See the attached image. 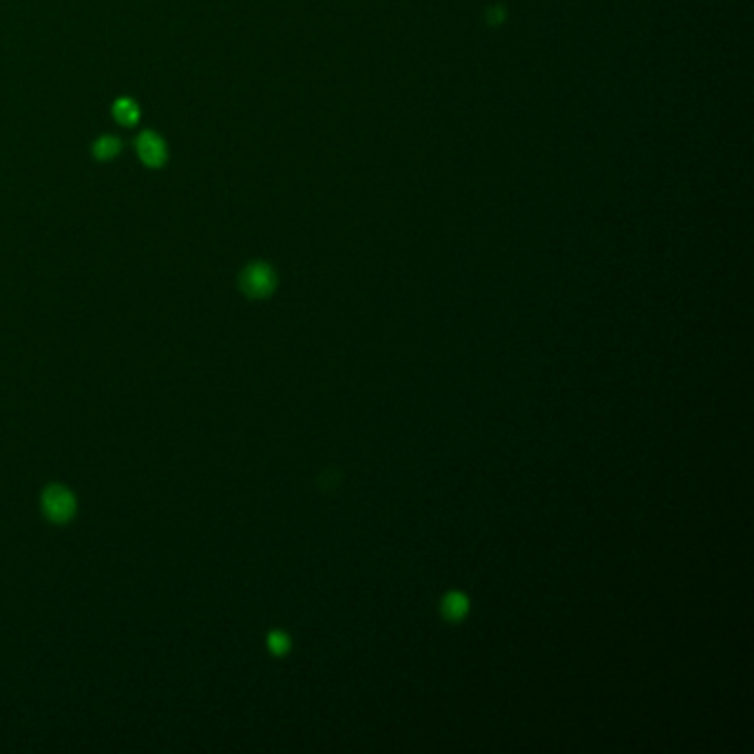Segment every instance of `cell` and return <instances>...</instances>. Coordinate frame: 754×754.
<instances>
[{
    "mask_svg": "<svg viewBox=\"0 0 754 754\" xmlns=\"http://www.w3.org/2000/svg\"><path fill=\"white\" fill-rule=\"evenodd\" d=\"M43 511L47 520L56 522V525H65L76 516V496L67 487L49 485L43 494Z\"/></svg>",
    "mask_w": 754,
    "mask_h": 754,
    "instance_id": "6da1fadb",
    "label": "cell"
},
{
    "mask_svg": "<svg viewBox=\"0 0 754 754\" xmlns=\"http://www.w3.org/2000/svg\"><path fill=\"white\" fill-rule=\"evenodd\" d=\"M275 284H277L275 272H272V268L266 264H250L242 272V277H239V286H242L244 295L253 299L268 297L270 292L275 290Z\"/></svg>",
    "mask_w": 754,
    "mask_h": 754,
    "instance_id": "7a4b0ae2",
    "label": "cell"
},
{
    "mask_svg": "<svg viewBox=\"0 0 754 754\" xmlns=\"http://www.w3.org/2000/svg\"><path fill=\"white\" fill-rule=\"evenodd\" d=\"M138 155L140 160L151 166V169H160L166 164V146L162 138L153 131H144L138 138Z\"/></svg>",
    "mask_w": 754,
    "mask_h": 754,
    "instance_id": "3957f363",
    "label": "cell"
},
{
    "mask_svg": "<svg viewBox=\"0 0 754 754\" xmlns=\"http://www.w3.org/2000/svg\"><path fill=\"white\" fill-rule=\"evenodd\" d=\"M113 118L120 122L122 127H133L140 120V107L131 98H120L113 104Z\"/></svg>",
    "mask_w": 754,
    "mask_h": 754,
    "instance_id": "277c9868",
    "label": "cell"
},
{
    "mask_svg": "<svg viewBox=\"0 0 754 754\" xmlns=\"http://www.w3.org/2000/svg\"><path fill=\"white\" fill-rule=\"evenodd\" d=\"M467 598L463 593H449L447 598L443 600V615L447 617V620H460V617H465L467 613Z\"/></svg>",
    "mask_w": 754,
    "mask_h": 754,
    "instance_id": "5b68a950",
    "label": "cell"
},
{
    "mask_svg": "<svg viewBox=\"0 0 754 754\" xmlns=\"http://www.w3.org/2000/svg\"><path fill=\"white\" fill-rule=\"evenodd\" d=\"M122 144L118 138H113V135H104V138H100L96 144H93V155L98 157V160H113L115 155L120 153Z\"/></svg>",
    "mask_w": 754,
    "mask_h": 754,
    "instance_id": "8992f818",
    "label": "cell"
},
{
    "mask_svg": "<svg viewBox=\"0 0 754 754\" xmlns=\"http://www.w3.org/2000/svg\"><path fill=\"white\" fill-rule=\"evenodd\" d=\"M268 646H270V651L275 653V655H284V653H288L290 640H288V637L284 633H270Z\"/></svg>",
    "mask_w": 754,
    "mask_h": 754,
    "instance_id": "52a82bcc",
    "label": "cell"
}]
</instances>
